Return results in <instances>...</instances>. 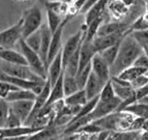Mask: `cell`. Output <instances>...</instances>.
<instances>
[{
    "label": "cell",
    "mask_w": 148,
    "mask_h": 140,
    "mask_svg": "<svg viewBox=\"0 0 148 140\" xmlns=\"http://www.w3.org/2000/svg\"><path fill=\"white\" fill-rule=\"evenodd\" d=\"M22 24L23 20L21 18L15 25L0 31V46L2 49H10L19 44V41L23 37Z\"/></svg>",
    "instance_id": "obj_5"
},
{
    "label": "cell",
    "mask_w": 148,
    "mask_h": 140,
    "mask_svg": "<svg viewBox=\"0 0 148 140\" xmlns=\"http://www.w3.org/2000/svg\"><path fill=\"white\" fill-rule=\"evenodd\" d=\"M58 127L53 125H50L42 130L37 131L34 134L29 136L28 139L30 140H42V139H54L56 137H59L58 135Z\"/></svg>",
    "instance_id": "obj_22"
},
{
    "label": "cell",
    "mask_w": 148,
    "mask_h": 140,
    "mask_svg": "<svg viewBox=\"0 0 148 140\" xmlns=\"http://www.w3.org/2000/svg\"><path fill=\"white\" fill-rule=\"evenodd\" d=\"M131 34L135 37L138 44L142 47L145 53L148 52V29L142 30H130Z\"/></svg>",
    "instance_id": "obj_31"
},
{
    "label": "cell",
    "mask_w": 148,
    "mask_h": 140,
    "mask_svg": "<svg viewBox=\"0 0 148 140\" xmlns=\"http://www.w3.org/2000/svg\"><path fill=\"white\" fill-rule=\"evenodd\" d=\"M40 29V35H42L40 56L42 61H44L45 66H46V69L48 71V53H49V48H50V44H51V39H52L53 32L51 31L48 24H42Z\"/></svg>",
    "instance_id": "obj_13"
},
{
    "label": "cell",
    "mask_w": 148,
    "mask_h": 140,
    "mask_svg": "<svg viewBox=\"0 0 148 140\" xmlns=\"http://www.w3.org/2000/svg\"><path fill=\"white\" fill-rule=\"evenodd\" d=\"M84 34H85L84 30L81 29L78 32H76L75 34L71 35V37L66 39L64 46L62 47V63H63V69L65 68V64H66L69 57L74 54L75 52H76V50L78 49V48L81 46L82 43H83Z\"/></svg>",
    "instance_id": "obj_6"
},
{
    "label": "cell",
    "mask_w": 148,
    "mask_h": 140,
    "mask_svg": "<svg viewBox=\"0 0 148 140\" xmlns=\"http://www.w3.org/2000/svg\"><path fill=\"white\" fill-rule=\"evenodd\" d=\"M120 42L116 43V44L113 45V46L108 47V48L104 49L103 51L99 52V54H101V56L103 57V58L106 60L107 63L110 66V68H111V66L114 63V61H115V59H116V57H117V54H118V51H119V46H120Z\"/></svg>",
    "instance_id": "obj_26"
},
{
    "label": "cell",
    "mask_w": 148,
    "mask_h": 140,
    "mask_svg": "<svg viewBox=\"0 0 148 140\" xmlns=\"http://www.w3.org/2000/svg\"><path fill=\"white\" fill-rule=\"evenodd\" d=\"M90 73H91V63H89L88 66H85L82 71H79L76 74V76H75V77H76L77 83H78V85H79L80 89L84 88V87H85Z\"/></svg>",
    "instance_id": "obj_36"
},
{
    "label": "cell",
    "mask_w": 148,
    "mask_h": 140,
    "mask_svg": "<svg viewBox=\"0 0 148 140\" xmlns=\"http://www.w3.org/2000/svg\"><path fill=\"white\" fill-rule=\"evenodd\" d=\"M0 49H2V48H1V46H0Z\"/></svg>",
    "instance_id": "obj_50"
},
{
    "label": "cell",
    "mask_w": 148,
    "mask_h": 140,
    "mask_svg": "<svg viewBox=\"0 0 148 140\" xmlns=\"http://www.w3.org/2000/svg\"><path fill=\"white\" fill-rule=\"evenodd\" d=\"M63 75H64V72L61 74V76L57 79V81L53 85H51L50 96L47 102L48 105L58 101L60 99L65 98V96H64V89H63Z\"/></svg>",
    "instance_id": "obj_20"
},
{
    "label": "cell",
    "mask_w": 148,
    "mask_h": 140,
    "mask_svg": "<svg viewBox=\"0 0 148 140\" xmlns=\"http://www.w3.org/2000/svg\"><path fill=\"white\" fill-rule=\"evenodd\" d=\"M33 105H34V100H21V101L10 102V109L22 119L23 123H25L27 118L29 117Z\"/></svg>",
    "instance_id": "obj_14"
},
{
    "label": "cell",
    "mask_w": 148,
    "mask_h": 140,
    "mask_svg": "<svg viewBox=\"0 0 148 140\" xmlns=\"http://www.w3.org/2000/svg\"><path fill=\"white\" fill-rule=\"evenodd\" d=\"M63 89H64V96L67 97L72 93L76 92L77 90H79L80 87L77 83L76 77L72 76V75L64 73L63 75Z\"/></svg>",
    "instance_id": "obj_28"
},
{
    "label": "cell",
    "mask_w": 148,
    "mask_h": 140,
    "mask_svg": "<svg viewBox=\"0 0 148 140\" xmlns=\"http://www.w3.org/2000/svg\"><path fill=\"white\" fill-rule=\"evenodd\" d=\"M148 29V8L145 12L140 15L135 21L131 24L130 30H142Z\"/></svg>",
    "instance_id": "obj_34"
},
{
    "label": "cell",
    "mask_w": 148,
    "mask_h": 140,
    "mask_svg": "<svg viewBox=\"0 0 148 140\" xmlns=\"http://www.w3.org/2000/svg\"><path fill=\"white\" fill-rule=\"evenodd\" d=\"M120 103H121V100L118 97H115L112 101H109V102H101L99 100V102H97V104H96V106H95V108L90 113V116H91L92 121L97 119V118H101V117H103V116L108 115V114L114 112V111H117Z\"/></svg>",
    "instance_id": "obj_10"
},
{
    "label": "cell",
    "mask_w": 148,
    "mask_h": 140,
    "mask_svg": "<svg viewBox=\"0 0 148 140\" xmlns=\"http://www.w3.org/2000/svg\"><path fill=\"white\" fill-rule=\"evenodd\" d=\"M38 1H40V3H42V4H45V3L47 2L48 0H38Z\"/></svg>",
    "instance_id": "obj_48"
},
{
    "label": "cell",
    "mask_w": 148,
    "mask_h": 140,
    "mask_svg": "<svg viewBox=\"0 0 148 140\" xmlns=\"http://www.w3.org/2000/svg\"><path fill=\"white\" fill-rule=\"evenodd\" d=\"M22 37L23 39L27 37L31 33L35 32L42 25V10L37 6H32L26 10L22 16Z\"/></svg>",
    "instance_id": "obj_3"
},
{
    "label": "cell",
    "mask_w": 148,
    "mask_h": 140,
    "mask_svg": "<svg viewBox=\"0 0 148 140\" xmlns=\"http://www.w3.org/2000/svg\"><path fill=\"white\" fill-rule=\"evenodd\" d=\"M19 89V87H17L16 85L12 84L10 82L5 81V80H1L0 79V97L1 98H6L8 94L12 90Z\"/></svg>",
    "instance_id": "obj_38"
},
{
    "label": "cell",
    "mask_w": 148,
    "mask_h": 140,
    "mask_svg": "<svg viewBox=\"0 0 148 140\" xmlns=\"http://www.w3.org/2000/svg\"><path fill=\"white\" fill-rule=\"evenodd\" d=\"M1 72L10 76L19 77V78L26 79L30 81L35 82H45L47 79H44L42 77L33 72V70L29 66H22V64H12L4 62L1 64Z\"/></svg>",
    "instance_id": "obj_4"
},
{
    "label": "cell",
    "mask_w": 148,
    "mask_h": 140,
    "mask_svg": "<svg viewBox=\"0 0 148 140\" xmlns=\"http://www.w3.org/2000/svg\"><path fill=\"white\" fill-rule=\"evenodd\" d=\"M0 60L12 64L28 66V62L24 55L21 52L14 50L12 48H10V49H0Z\"/></svg>",
    "instance_id": "obj_18"
},
{
    "label": "cell",
    "mask_w": 148,
    "mask_h": 140,
    "mask_svg": "<svg viewBox=\"0 0 148 140\" xmlns=\"http://www.w3.org/2000/svg\"><path fill=\"white\" fill-rule=\"evenodd\" d=\"M142 47L138 44L135 37L131 34V31L125 33L120 42L119 51L114 63L110 68L111 77L118 76L121 72L128 66H133L136 59L143 53Z\"/></svg>",
    "instance_id": "obj_1"
},
{
    "label": "cell",
    "mask_w": 148,
    "mask_h": 140,
    "mask_svg": "<svg viewBox=\"0 0 148 140\" xmlns=\"http://www.w3.org/2000/svg\"><path fill=\"white\" fill-rule=\"evenodd\" d=\"M134 64L140 66V68H143V69L148 71V55L146 54L145 52H143V53L136 59V61H135Z\"/></svg>",
    "instance_id": "obj_41"
},
{
    "label": "cell",
    "mask_w": 148,
    "mask_h": 140,
    "mask_svg": "<svg viewBox=\"0 0 148 140\" xmlns=\"http://www.w3.org/2000/svg\"><path fill=\"white\" fill-rule=\"evenodd\" d=\"M25 42L30 48L34 50V51L40 53V39H42V35H40V29L36 30L35 32L31 33L30 35H28L27 37H25Z\"/></svg>",
    "instance_id": "obj_33"
},
{
    "label": "cell",
    "mask_w": 148,
    "mask_h": 140,
    "mask_svg": "<svg viewBox=\"0 0 148 140\" xmlns=\"http://www.w3.org/2000/svg\"><path fill=\"white\" fill-rule=\"evenodd\" d=\"M10 110V103L6 99L0 97V128H4L6 118Z\"/></svg>",
    "instance_id": "obj_35"
},
{
    "label": "cell",
    "mask_w": 148,
    "mask_h": 140,
    "mask_svg": "<svg viewBox=\"0 0 148 140\" xmlns=\"http://www.w3.org/2000/svg\"><path fill=\"white\" fill-rule=\"evenodd\" d=\"M64 100H65V103H66L67 105L83 106L84 104L87 103L88 98H87L85 89L82 88V89H79V90H77L76 92L72 93V94H69V96L65 97Z\"/></svg>",
    "instance_id": "obj_25"
},
{
    "label": "cell",
    "mask_w": 148,
    "mask_h": 140,
    "mask_svg": "<svg viewBox=\"0 0 148 140\" xmlns=\"http://www.w3.org/2000/svg\"><path fill=\"white\" fill-rule=\"evenodd\" d=\"M131 85L135 90L148 85V73L142 74L137 77L136 79H134L133 81H131Z\"/></svg>",
    "instance_id": "obj_39"
},
{
    "label": "cell",
    "mask_w": 148,
    "mask_h": 140,
    "mask_svg": "<svg viewBox=\"0 0 148 140\" xmlns=\"http://www.w3.org/2000/svg\"><path fill=\"white\" fill-rule=\"evenodd\" d=\"M97 52L94 50L92 41H85L83 39V43L81 45V49H80V62H79V71H82L85 66H87L89 63H91V60L93 56ZM77 72V73H78Z\"/></svg>",
    "instance_id": "obj_15"
},
{
    "label": "cell",
    "mask_w": 148,
    "mask_h": 140,
    "mask_svg": "<svg viewBox=\"0 0 148 140\" xmlns=\"http://www.w3.org/2000/svg\"><path fill=\"white\" fill-rule=\"evenodd\" d=\"M145 119H146V118L141 117V116H136V117L134 118V121H133V123H132L130 130H132V131H141L142 129H143Z\"/></svg>",
    "instance_id": "obj_40"
},
{
    "label": "cell",
    "mask_w": 148,
    "mask_h": 140,
    "mask_svg": "<svg viewBox=\"0 0 148 140\" xmlns=\"http://www.w3.org/2000/svg\"><path fill=\"white\" fill-rule=\"evenodd\" d=\"M123 110L133 113L135 116H141L144 118L148 117V104H144L137 101L136 103L128 105Z\"/></svg>",
    "instance_id": "obj_30"
},
{
    "label": "cell",
    "mask_w": 148,
    "mask_h": 140,
    "mask_svg": "<svg viewBox=\"0 0 148 140\" xmlns=\"http://www.w3.org/2000/svg\"><path fill=\"white\" fill-rule=\"evenodd\" d=\"M22 125H24L22 119L10 109L8 118H6V123H5L4 128H16V127H20Z\"/></svg>",
    "instance_id": "obj_37"
},
{
    "label": "cell",
    "mask_w": 148,
    "mask_h": 140,
    "mask_svg": "<svg viewBox=\"0 0 148 140\" xmlns=\"http://www.w3.org/2000/svg\"><path fill=\"white\" fill-rule=\"evenodd\" d=\"M19 46H20V50L21 53L25 56L26 60L28 62V66L33 70V72H35L38 76L42 77L44 79L48 78V74H47V69H46V66H45L44 61L42 60L40 56V53L30 48L25 39H21L19 41Z\"/></svg>",
    "instance_id": "obj_2"
},
{
    "label": "cell",
    "mask_w": 148,
    "mask_h": 140,
    "mask_svg": "<svg viewBox=\"0 0 148 140\" xmlns=\"http://www.w3.org/2000/svg\"><path fill=\"white\" fill-rule=\"evenodd\" d=\"M91 71L104 82H108L111 79L110 66L106 62L99 53H96L91 60Z\"/></svg>",
    "instance_id": "obj_11"
},
{
    "label": "cell",
    "mask_w": 148,
    "mask_h": 140,
    "mask_svg": "<svg viewBox=\"0 0 148 140\" xmlns=\"http://www.w3.org/2000/svg\"><path fill=\"white\" fill-rule=\"evenodd\" d=\"M44 128H35L32 126L22 125L16 128H3L4 139H16V140H26L30 135L34 134L37 131Z\"/></svg>",
    "instance_id": "obj_7"
},
{
    "label": "cell",
    "mask_w": 148,
    "mask_h": 140,
    "mask_svg": "<svg viewBox=\"0 0 148 140\" xmlns=\"http://www.w3.org/2000/svg\"><path fill=\"white\" fill-rule=\"evenodd\" d=\"M105 15H106V14H105ZM105 15L96 18V19L93 20L91 23H89V24L87 25L86 30H84V32H85L84 39L85 41H90V42H91L92 39L96 37V33H97V31H99L101 25L105 22Z\"/></svg>",
    "instance_id": "obj_24"
},
{
    "label": "cell",
    "mask_w": 148,
    "mask_h": 140,
    "mask_svg": "<svg viewBox=\"0 0 148 140\" xmlns=\"http://www.w3.org/2000/svg\"><path fill=\"white\" fill-rule=\"evenodd\" d=\"M44 5L46 6V8L52 10L53 12L59 14L60 16H62L64 18L66 17L67 12H69V3L63 2L61 0H58V1H55V0L50 1V0H48Z\"/></svg>",
    "instance_id": "obj_29"
},
{
    "label": "cell",
    "mask_w": 148,
    "mask_h": 140,
    "mask_svg": "<svg viewBox=\"0 0 148 140\" xmlns=\"http://www.w3.org/2000/svg\"><path fill=\"white\" fill-rule=\"evenodd\" d=\"M0 139H4V135H3V128H0Z\"/></svg>",
    "instance_id": "obj_46"
},
{
    "label": "cell",
    "mask_w": 148,
    "mask_h": 140,
    "mask_svg": "<svg viewBox=\"0 0 148 140\" xmlns=\"http://www.w3.org/2000/svg\"><path fill=\"white\" fill-rule=\"evenodd\" d=\"M46 10H46V12H47V24L50 27V29H51V31L54 33L58 29V27L62 24L64 17L60 16L57 12H53L52 10H49V8H46Z\"/></svg>",
    "instance_id": "obj_27"
},
{
    "label": "cell",
    "mask_w": 148,
    "mask_h": 140,
    "mask_svg": "<svg viewBox=\"0 0 148 140\" xmlns=\"http://www.w3.org/2000/svg\"><path fill=\"white\" fill-rule=\"evenodd\" d=\"M61 1H63V2H65V3H69V4H71V3L75 2V1H76V0H61Z\"/></svg>",
    "instance_id": "obj_47"
},
{
    "label": "cell",
    "mask_w": 148,
    "mask_h": 140,
    "mask_svg": "<svg viewBox=\"0 0 148 140\" xmlns=\"http://www.w3.org/2000/svg\"><path fill=\"white\" fill-rule=\"evenodd\" d=\"M36 93L32 89H26V88H19L16 90L10 91L6 97V101L15 102V101H21V100H35Z\"/></svg>",
    "instance_id": "obj_21"
},
{
    "label": "cell",
    "mask_w": 148,
    "mask_h": 140,
    "mask_svg": "<svg viewBox=\"0 0 148 140\" xmlns=\"http://www.w3.org/2000/svg\"><path fill=\"white\" fill-rule=\"evenodd\" d=\"M115 97H116V94H115V91H114L113 85H112L111 79H110V80L105 84L103 89H101V91L99 92V101H101V102L112 101Z\"/></svg>",
    "instance_id": "obj_32"
},
{
    "label": "cell",
    "mask_w": 148,
    "mask_h": 140,
    "mask_svg": "<svg viewBox=\"0 0 148 140\" xmlns=\"http://www.w3.org/2000/svg\"><path fill=\"white\" fill-rule=\"evenodd\" d=\"M140 140H148V131L141 130L140 131V136H139Z\"/></svg>",
    "instance_id": "obj_44"
},
{
    "label": "cell",
    "mask_w": 148,
    "mask_h": 140,
    "mask_svg": "<svg viewBox=\"0 0 148 140\" xmlns=\"http://www.w3.org/2000/svg\"><path fill=\"white\" fill-rule=\"evenodd\" d=\"M124 35H125V33H114V34H109V35H96L92 39V45H93L94 50L99 53V52L103 51V50L108 48V47L113 46L116 43L120 42Z\"/></svg>",
    "instance_id": "obj_12"
},
{
    "label": "cell",
    "mask_w": 148,
    "mask_h": 140,
    "mask_svg": "<svg viewBox=\"0 0 148 140\" xmlns=\"http://www.w3.org/2000/svg\"><path fill=\"white\" fill-rule=\"evenodd\" d=\"M69 17H65L63 20L62 24L60 25L58 29L53 33L52 39H51V44H50L49 48V53H48V66H49L50 62L52 61L53 59L55 58L58 53L61 51L62 49V35H63V30L65 28V25L69 21Z\"/></svg>",
    "instance_id": "obj_8"
},
{
    "label": "cell",
    "mask_w": 148,
    "mask_h": 140,
    "mask_svg": "<svg viewBox=\"0 0 148 140\" xmlns=\"http://www.w3.org/2000/svg\"><path fill=\"white\" fill-rule=\"evenodd\" d=\"M17 2H25V1H27V0H15Z\"/></svg>",
    "instance_id": "obj_49"
},
{
    "label": "cell",
    "mask_w": 148,
    "mask_h": 140,
    "mask_svg": "<svg viewBox=\"0 0 148 140\" xmlns=\"http://www.w3.org/2000/svg\"><path fill=\"white\" fill-rule=\"evenodd\" d=\"M97 1H99V0H87L86 2H85V4L83 5V8H81L80 12H82V14H86L87 10L91 8V6H93Z\"/></svg>",
    "instance_id": "obj_42"
},
{
    "label": "cell",
    "mask_w": 148,
    "mask_h": 140,
    "mask_svg": "<svg viewBox=\"0 0 148 140\" xmlns=\"http://www.w3.org/2000/svg\"><path fill=\"white\" fill-rule=\"evenodd\" d=\"M107 10L114 21L126 22L128 16L131 14V8L124 4L122 0H110L107 6Z\"/></svg>",
    "instance_id": "obj_9"
},
{
    "label": "cell",
    "mask_w": 148,
    "mask_h": 140,
    "mask_svg": "<svg viewBox=\"0 0 148 140\" xmlns=\"http://www.w3.org/2000/svg\"><path fill=\"white\" fill-rule=\"evenodd\" d=\"M109 2H110V0H99L93 6L89 8L85 14V25L87 26L89 23H91L96 18L105 15Z\"/></svg>",
    "instance_id": "obj_19"
},
{
    "label": "cell",
    "mask_w": 148,
    "mask_h": 140,
    "mask_svg": "<svg viewBox=\"0 0 148 140\" xmlns=\"http://www.w3.org/2000/svg\"><path fill=\"white\" fill-rule=\"evenodd\" d=\"M64 72L63 69V63H62V49L58 54L55 56V58L52 61L50 62L49 66H48V78L51 82V85L57 81V79L61 76V74Z\"/></svg>",
    "instance_id": "obj_16"
},
{
    "label": "cell",
    "mask_w": 148,
    "mask_h": 140,
    "mask_svg": "<svg viewBox=\"0 0 148 140\" xmlns=\"http://www.w3.org/2000/svg\"><path fill=\"white\" fill-rule=\"evenodd\" d=\"M145 73H148L147 70L133 64V66H128L125 70H123V71L121 72L120 74L116 77H118L119 79H122L124 81H127L131 83V81H133L134 79H136L138 76H140V75H142V74H145Z\"/></svg>",
    "instance_id": "obj_23"
},
{
    "label": "cell",
    "mask_w": 148,
    "mask_h": 140,
    "mask_svg": "<svg viewBox=\"0 0 148 140\" xmlns=\"http://www.w3.org/2000/svg\"><path fill=\"white\" fill-rule=\"evenodd\" d=\"M142 130H145V131H148V117L145 119V123H144V126H143V129Z\"/></svg>",
    "instance_id": "obj_45"
},
{
    "label": "cell",
    "mask_w": 148,
    "mask_h": 140,
    "mask_svg": "<svg viewBox=\"0 0 148 140\" xmlns=\"http://www.w3.org/2000/svg\"><path fill=\"white\" fill-rule=\"evenodd\" d=\"M107 82H104L101 79H99V77L94 74L93 72L91 71L90 75H89V78L86 82V85H85L84 89L86 91L87 98L88 100L94 98V97L99 96V92L101 91L104 85Z\"/></svg>",
    "instance_id": "obj_17"
},
{
    "label": "cell",
    "mask_w": 148,
    "mask_h": 140,
    "mask_svg": "<svg viewBox=\"0 0 148 140\" xmlns=\"http://www.w3.org/2000/svg\"><path fill=\"white\" fill-rule=\"evenodd\" d=\"M112 131L110 130H101L97 133V139L99 140H104V139H109L110 135H111Z\"/></svg>",
    "instance_id": "obj_43"
}]
</instances>
